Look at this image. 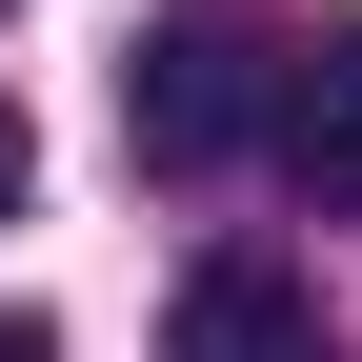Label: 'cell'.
Wrapping results in <instances>:
<instances>
[{"mask_svg": "<svg viewBox=\"0 0 362 362\" xmlns=\"http://www.w3.org/2000/svg\"><path fill=\"white\" fill-rule=\"evenodd\" d=\"M282 21H262V0H181V21H141V61H121V121H141V161H242L262 121H282Z\"/></svg>", "mask_w": 362, "mask_h": 362, "instance_id": "1", "label": "cell"}, {"mask_svg": "<svg viewBox=\"0 0 362 362\" xmlns=\"http://www.w3.org/2000/svg\"><path fill=\"white\" fill-rule=\"evenodd\" d=\"M161 362H322V302H302L282 262H202V282L161 302Z\"/></svg>", "mask_w": 362, "mask_h": 362, "instance_id": "2", "label": "cell"}, {"mask_svg": "<svg viewBox=\"0 0 362 362\" xmlns=\"http://www.w3.org/2000/svg\"><path fill=\"white\" fill-rule=\"evenodd\" d=\"M282 161L322 181V202H362V21H342L302 81H282Z\"/></svg>", "mask_w": 362, "mask_h": 362, "instance_id": "3", "label": "cell"}, {"mask_svg": "<svg viewBox=\"0 0 362 362\" xmlns=\"http://www.w3.org/2000/svg\"><path fill=\"white\" fill-rule=\"evenodd\" d=\"M21 181H40V121H21V101H0V221H21Z\"/></svg>", "mask_w": 362, "mask_h": 362, "instance_id": "4", "label": "cell"}, {"mask_svg": "<svg viewBox=\"0 0 362 362\" xmlns=\"http://www.w3.org/2000/svg\"><path fill=\"white\" fill-rule=\"evenodd\" d=\"M0 362H61V322H21V302H0Z\"/></svg>", "mask_w": 362, "mask_h": 362, "instance_id": "5", "label": "cell"}]
</instances>
